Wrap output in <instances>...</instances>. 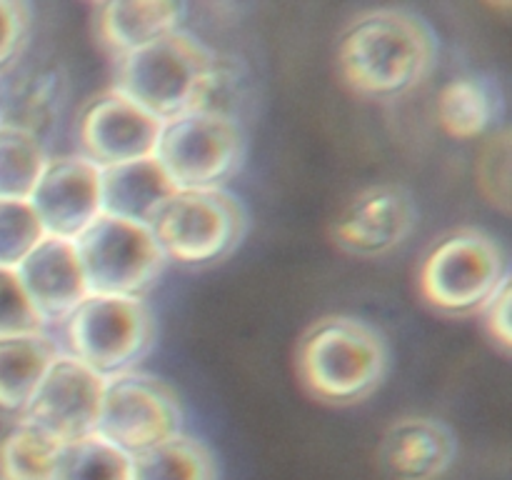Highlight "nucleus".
Wrapping results in <instances>:
<instances>
[{
	"instance_id": "f257e3e1",
	"label": "nucleus",
	"mask_w": 512,
	"mask_h": 480,
	"mask_svg": "<svg viewBox=\"0 0 512 480\" xmlns=\"http://www.w3.org/2000/svg\"><path fill=\"white\" fill-rule=\"evenodd\" d=\"M435 58V40L418 15L398 8L370 10L345 28L338 45L340 73L350 88L390 98L425 78Z\"/></svg>"
},
{
	"instance_id": "f03ea898",
	"label": "nucleus",
	"mask_w": 512,
	"mask_h": 480,
	"mask_svg": "<svg viewBox=\"0 0 512 480\" xmlns=\"http://www.w3.org/2000/svg\"><path fill=\"white\" fill-rule=\"evenodd\" d=\"M385 343L355 318H325L303 335L298 370L308 390L330 403H355L383 380Z\"/></svg>"
},
{
	"instance_id": "7ed1b4c3",
	"label": "nucleus",
	"mask_w": 512,
	"mask_h": 480,
	"mask_svg": "<svg viewBox=\"0 0 512 480\" xmlns=\"http://www.w3.org/2000/svg\"><path fill=\"white\" fill-rule=\"evenodd\" d=\"M153 313L143 298L88 295L63 323L65 353L103 378L135 370L153 345Z\"/></svg>"
},
{
	"instance_id": "20e7f679",
	"label": "nucleus",
	"mask_w": 512,
	"mask_h": 480,
	"mask_svg": "<svg viewBox=\"0 0 512 480\" xmlns=\"http://www.w3.org/2000/svg\"><path fill=\"white\" fill-rule=\"evenodd\" d=\"M215 53L183 30L118 58L115 88L158 120L190 110Z\"/></svg>"
},
{
	"instance_id": "39448f33",
	"label": "nucleus",
	"mask_w": 512,
	"mask_h": 480,
	"mask_svg": "<svg viewBox=\"0 0 512 480\" xmlns=\"http://www.w3.org/2000/svg\"><path fill=\"white\" fill-rule=\"evenodd\" d=\"M75 250L90 295L143 298L168 263L150 225L105 213L75 240Z\"/></svg>"
},
{
	"instance_id": "423d86ee",
	"label": "nucleus",
	"mask_w": 512,
	"mask_h": 480,
	"mask_svg": "<svg viewBox=\"0 0 512 480\" xmlns=\"http://www.w3.org/2000/svg\"><path fill=\"white\" fill-rule=\"evenodd\" d=\"M243 135L233 118L185 110L163 120L153 158L175 190L220 188L238 168Z\"/></svg>"
},
{
	"instance_id": "0eeeda50",
	"label": "nucleus",
	"mask_w": 512,
	"mask_h": 480,
	"mask_svg": "<svg viewBox=\"0 0 512 480\" xmlns=\"http://www.w3.org/2000/svg\"><path fill=\"white\" fill-rule=\"evenodd\" d=\"M150 228L165 260L203 265L225 258L238 245L245 213L223 188L175 190Z\"/></svg>"
},
{
	"instance_id": "6e6552de",
	"label": "nucleus",
	"mask_w": 512,
	"mask_h": 480,
	"mask_svg": "<svg viewBox=\"0 0 512 480\" xmlns=\"http://www.w3.org/2000/svg\"><path fill=\"white\" fill-rule=\"evenodd\" d=\"M508 278L503 250L478 230H460L440 240L420 270L425 300L445 313H473L488 305Z\"/></svg>"
},
{
	"instance_id": "1a4fd4ad",
	"label": "nucleus",
	"mask_w": 512,
	"mask_h": 480,
	"mask_svg": "<svg viewBox=\"0 0 512 480\" xmlns=\"http://www.w3.org/2000/svg\"><path fill=\"white\" fill-rule=\"evenodd\" d=\"M95 433L128 455L143 453L183 433L178 395L168 383L138 370L105 378Z\"/></svg>"
},
{
	"instance_id": "9d476101",
	"label": "nucleus",
	"mask_w": 512,
	"mask_h": 480,
	"mask_svg": "<svg viewBox=\"0 0 512 480\" xmlns=\"http://www.w3.org/2000/svg\"><path fill=\"white\" fill-rule=\"evenodd\" d=\"M28 200L45 235L75 243L103 215V168L85 155L50 158Z\"/></svg>"
},
{
	"instance_id": "9b49d317",
	"label": "nucleus",
	"mask_w": 512,
	"mask_h": 480,
	"mask_svg": "<svg viewBox=\"0 0 512 480\" xmlns=\"http://www.w3.org/2000/svg\"><path fill=\"white\" fill-rule=\"evenodd\" d=\"M103 390V375L60 348L23 418L38 423L63 443L83 438L95 433Z\"/></svg>"
},
{
	"instance_id": "f8f14e48",
	"label": "nucleus",
	"mask_w": 512,
	"mask_h": 480,
	"mask_svg": "<svg viewBox=\"0 0 512 480\" xmlns=\"http://www.w3.org/2000/svg\"><path fill=\"white\" fill-rule=\"evenodd\" d=\"M160 125L163 120L118 90H110L95 98L80 118L83 155L100 168L153 158Z\"/></svg>"
},
{
	"instance_id": "ddd939ff",
	"label": "nucleus",
	"mask_w": 512,
	"mask_h": 480,
	"mask_svg": "<svg viewBox=\"0 0 512 480\" xmlns=\"http://www.w3.org/2000/svg\"><path fill=\"white\" fill-rule=\"evenodd\" d=\"M43 325H63L90 295L73 240L45 235L15 268Z\"/></svg>"
},
{
	"instance_id": "4468645a",
	"label": "nucleus",
	"mask_w": 512,
	"mask_h": 480,
	"mask_svg": "<svg viewBox=\"0 0 512 480\" xmlns=\"http://www.w3.org/2000/svg\"><path fill=\"white\" fill-rule=\"evenodd\" d=\"M415 225V205L405 190L375 185L355 195L335 220V240L355 255H383L398 248Z\"/></svg>"
},
{
	"instance_id": "2eb2a0df",
	"label": "nucleus",
	"mask_w": 512,
	"mask_h": 480,
	"mask_svg": "<svg viewBox=\"0 0 512 480\" xmlns=\"http://www.w3.org/2000/svg\"><path fill=\"white\" fill-rule=\"evenodd\" d=\"M455 458V435L435 418H400L385 430L380 460L393 480H435Z\"/></svg>"
},
{
	"instance_id": "dca6fc26",
	"label": "nucleus",
	"mask_w": 512,
	"mask_h": 480,
	"mask_svg": "<svg viewBox=\"0 0 512 480\" xmlns=\"http://www.w3.org/2000/svg\"><path fill=\"white\" fill-rule=\"evenodd\" d=\"M183 18L178 0H108L98 8V33L115 55L133 53L175 33Z\"/></svg>"
},
{
	"instance_id": "f3484780",
	"label": "nucleus",
	"mask_w": 512,
	"mask_h": 480,
	"mask_svg": "<svg viewBox=\"0 0 512 480\" xmlns=\"http://www.w3.org/2000/svg\"><path fill=\"white\" fill-rule=\"evenodd\" d=\"M173 193V183L155 158L103 168L105 215L150 225Z\"/></svg>"
},
{
	"instance_id": "a211bd4d",
	"label": "nucleus",
	"mask_w": 512,
	"mask_h": 480,
	"mask_svg": "<svg viewBox=\"0 0 512 480\" xmlns=\"http://www.w3.org/2000/svg\"><path fill=\"white\" fill-rule=\"evenodd\" d=\"M60 345L48 333L0 340V410L23 418Z\"/></svg>"
},
{
	"instance_id": "6ab92c4d",
	"label": "nucleus",
	"mask_w": 512,
	"mask_h": 480,
	"mask_svg": "<svg viewBox=\"0 0 512 480\" xmlns=\"http://www.w3.org/2000/svg\"><path fill=\"white\" fill-rule=\"evenodd\" d=\"M63 440L28 418L0 438V480H53Z\"/></svg>"
},
{
	"instance_id": "aec40b11",
	"label": "nucleus",
	"mask_w": 512,
	"mask_h": 480,
	"mask_svg": "<svg viewBox=\"0 0 512 480\" xmlns=\"http://www.w3.org/2000/svg\"><path fill=\"white\" fill-rule=\"evenodd\" d=\"M130 480H215V458L203 440L178 433L133 455Z\"/></svg>"
},
{
	"instance_id": "412c9836",
	"label": "nucleus",
	"mask_w": 512,
	"mask_h": 480,
	"mask_svg": "<svg viewBox=\"0 0 512 480\" xmlns=\"http://www.w3.org/2000/svg\"><path fill=\"white\" fill-rule=\"evenodd\" d=\"M48 160L38 133L0 120V198L28 200Z\"/></svg>"
},
{
	"instance_id": "4be33fe9",
	"label": "nucleus",
	"mask_w": 512,
	"mask_h": 480,
	"mask_svg": "<svg viewBox=\"0 0 512 480\" xmlns=\"http://www.w3.org/2000/svg\"><path fill=\"white\" fill-rule=\"evenodd\" d=\"M438 118L445 133L453 138H478L490 128L495 118L493 90L478 78H455L440 93Z\"/></svg>"
},
{
	"instance_id": "5701e85b",
	"label": "nucleus",
	"mask_w": 512,
	"mask_h": 480,
	"mask_svg": "<svg viewBox=\"0 0 512 480\" xmlns=\"http://www.w3.org/2000/svg\"><path fill=\"white\" fill-rule=\"evenodd\" d=\"M130 470L133 455L90 433L63 445L53 480H130Z\"/></svg>"
},
{
	"instance_id": "b1692460",
	"label": "nucleus",
	"mask_w": 512,
	"mask_h": 480,
	"mask_svg": "<svg viewBox=\"0 0 512 480\" xmlns=\"http://www.w3.org/2000/svg\"><path fill=\"white\" fill-rule=\"evenodd\" d=\"M43 238L45 230L30 200L0 198V265L3 268H18Z\"/></svg>"
},
{
	"instance_id": "393cba45",
	"label": "nucleus",
	"mask_w": 512,
	"mask_h": 480,
	"mask_svg": "<svg viewBox=\"0 0 512 480\" xmlns=\"http://www.w3.org/2000/svg\"><path fill=\"white\" fill-rule=\"evenodd\" d=\"M45 325L30 303L15 268L0 265V340L43 333Z\"/></svg>"
},
{
	"instance_id": "a878e982",
	"label": "nucleus",
	"mask_w": 512,
	"mask_h": 480,
	"mask_svg": "<svg viewBox=\"0 0 512 480\" xmlns=\"http://www.w3.org/2000/svg\"><path fill=\"white\" fill-rule=\"evenodd\" d=\"M28 30V10L13 0H0V70L18 55Z\"/></svg>"
},
{
	"instance_id": "bb28decb",
	"label": "nucleus",
	"mask_w": 512,
	"mask_h": 480,
	"mask_svg": "<svg viewBox=\"0 0 512 480\" xmlns=\"http://www.w3.org/2000/svg\"><path fill=\"white\" fill-rule=\"evenodd\" d=\"M485 158L493 160V165L498 163L500 170L490 168V173H483V183L485 185L493 183V188L488 190L490 198H493L495 203L503 205V208H508V200H510V143H508V138L503 135L498 143H490Z\"/></svg>"
},
{
	"instance_id": "cd10ccee",
	"label": "nucleus",
	"mask_w": 512,
	"mask_h": 480,
	"mask_svg": "<svg viewBox=\"0 0 512 480\" xmlns=\"http://www.w3.org/2000/svg\"><path fill=\"white\" fill-rule=\"evenodd\" d=\"M510 303H512V290H510V275L503 280L493 298L488 300L485 310H488V328L490 335L498 340L503 348L512 345V320H510Z\"/></svg>"
}]
</instances>
